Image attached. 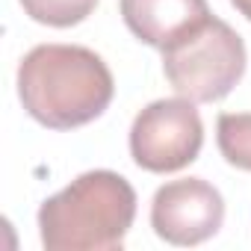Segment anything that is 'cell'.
I'll list each match as a JSON object with an SVG mask.
<instances>
[{
  "label": "cell",
  "instance_id": "cell-1",
  "mask_svg": "<svg viewBox=\"0 0 251 251\" xmlns=\"http://www.w3.org/2000/svg\"><path fill=\"white\" fill-rule=\"evenodd\" d=\"M115 92L106 62L80 45H36L18 65V98L50 130H71L103 115Z\"/></svg>",
  "mask_w": 251,
  "mask_h": 251
},
{
  "label": "cell",
  "instance_id": "cell-2",
  "mask_svg": "<svg viewBox=\"0 0 251 251\" xmlns=\"http://www.w3.org/2000/svg\"><path fill=\"white\" fill-rule=\"evenodd\" d=\"M136 219V192L121 175L95 169L50 195L39 210L42 245L48 251L121 248Z\"/></svg>",
  "mask_w": 251,
  "mask_h": 251
},
{
  "label": "cell",
  "instance_id": "cell-3",
  "mask_svg": "<svg viewBox=\"0 0 251 251\" xmlns=\"http://www.w3.org/2000/svg\"><path fill=\"white\" fill-rule=\"evenodd\" d=\"M245 42L222 18H207L163 50V71L172 89L192 103H213L230 95L245 74Z\"/></svg>",
  "mask_w": 251,
  "mask_h": 251
},
{
  "label": "cell",
  "instance_id": "cell-4",
  "mask_svg": "<svg viewBox=\"0 0 251 251\" xmlns=\"http://www.w3.org/2000/svg\"><path fill=\"white\" fill-rule=\"evenodd\" d=\"M204 124L189 98H163L148 103L130 127L133 163L154 175L180 172L198 160Z\"/></svg>",
  "mask_w": 251,
  "mask_h": 251
},
{
  "label": "cell",
  "instance_id": "cell-5",
  "mask_svg": "<svg viewBox=\"0 0 251 251\" xmlns=\"http://www.w3.org/2000/svg\"><path fill=\"white\" fill-rule=\"evenodd\" d=\"M225 222L222 192L204 177L172 180L151 201V227L172 245H198L219 233Z\"/></svg>",
  "mask_w": 251,
  "mask_h": 251
},
{
  "label": "cell",
  "instance_id": "cell-6",
  "mask_svg": "<svg viewBox=\"0 0 251 251\" xmlns=\"http://www.w3.org/2000/svg\"><path fill=\"white\" fill-rule=\"evenodd\" d=\"M121 18L136 39L166 50L213 15L207 0H121Z\"/></svg>",
  "mask_w": 251,
  "mask_h": 251
},
{
  "label": "cell",
  "instance_id": "cell-7",
  "mask_svg": "<svg viewBox=\"0 0 251 251\" xmlns=\"http://www.w3.org/2000/svg\"><path fill=\"white\" fill-rule=\"evenodd\" d=\"M216 139L222 157L230 166L251 172V112H222L216 124Z\"/></svg>",
  "mask_w": 251,
  "mask_h": 251
},
{
  "label": "cell",
  "instance_id": "cell-8",
  "mask_svg": "<svg viewBox=\"0 0 251 251\" xmlns=\"http://www.w3.org/2000/svg\"><path fill=\"white\" fill-rule=\"evenodd\" d=\"M24 12L48 27H74L80 21H86L98 0H21Z\"/></svg>",
  "mask_w": 251,
  "mask_h": 251
},
{
  "label": "cell",
  "instance_id": "cell-9",
  "mask_svg": "<svg viewBox=\"0 0 251 251\" xmlns=\"http://www.w3.org/2000/svg\"><path fill=\"white\" fill-rule=\"evenodd\" d=\"M230 3H233V6L248 18V21H251V0H230Z\"/></svg>",
  "mask_w": 251,
  "mask_h": 251
}]
</instances>
